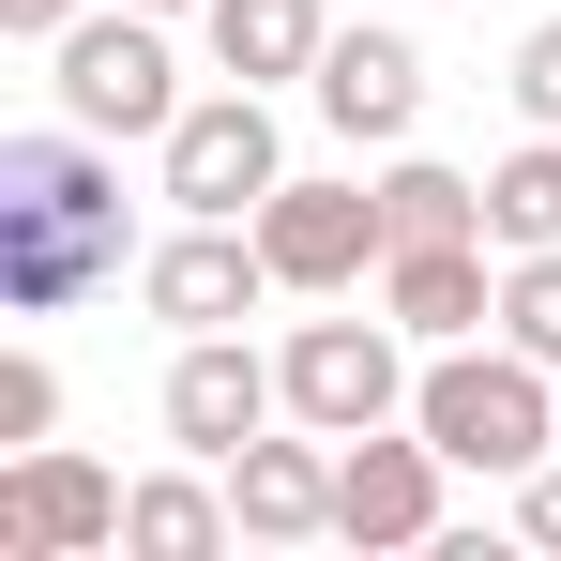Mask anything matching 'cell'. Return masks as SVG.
<instances>
[{
  "label": "cell",
  "instance_id": "7c38bea8",
  "mask_svg": "<svg viewBox=\"0 0 561 561\" xmlns=\"http://www.w3.org/2000/svg\"><path fill=\"white\" fill-rule=\"evenodd\" d=\"M379 319L394 334H425V350H456L501 319V274H485V243H394L379 259Z\"/></svg>",
  "mask_w": 561,
  "mask_h": 561
},
{
  "label": "cell",
  "instance_id": "6da1fadb",
  "mask_svg": "<svg viewBox=\"0 0 561 561\" xmlns=\"http://www.w3.org/2000/svg\"><path fill=\"white\" fill-rule=\"evenodd\" d=\"M122 274V168L77 137H0V304L15 319H61Z\"/></svg>",
  "mask_w": 561,
  "mask_h": 561
},
{
  "label": "cell",
  "instance_id": "ac0fdd59",
  "mask_svg": "<svg viewBox=\"0 0 561 561\" xmlns=\"http://www.w3.org/2000/svg\"><path fill=\"white\" fill-rule=\"evenodd\" d=\"M501 334H516L531 365H561V243H531V259L501 274Z\"/></svg>",
  "mask_w": 561,
  "mask_h": 561
},
{
  "label": "cell",
  "instance_id": "3957f363",
  "mask_svg": "<svg viewBox=\"0 0 561 561\" xmlns=\"http://www.w3.org/2000/svg\"><path fill=\"white\" fill-rule=\"evenodd\" d=\"M46 61H61V122H92V137H168L197 106L183 61H168V15H137V0L122 15H77Z\"/></svg>",
  "mask_w": 561,
  "mask_h": 561
},
{
  "label": "cell",
  "instance_id": "5bb4252c",
  "mask_svg": "<svg viewBox=\"0 0 561 561\" xmlns=\"http://www.w3.org/2000/svg\"><path fill=\"white\" fill-rule=\"evenodd\" d=\"M319 46H334V15H319V0H213V61H228L243 92L319 77Z\"/></svg>",
  "mask_w": 561,
  "mask_h": 561
},
{
  "label": "cell",
  "instance_id": "ffe728a7",
  "mask_svg": "<svg viewBox=\"0 0 561 561\" xmlns=\"http://www.w3.org/2000/svg\"><path fill=\"white\" fill-rule=\"evenodd\" d=\"M516 122H547V137H561V15L516 46Z\"/></svg>",
  "mask_w": 561,
  "mask_h": 561
},
{
  "label": "cell",
  "instance_id": "8fae6325",
  "mask_svg": "<svg viewBox=\"0 0 561 561\" xmlns=\"http://www.w3.org/2000/svg\"><path fill=\"white\" fill-rule=\"evenodd\" d=\"M319 122L394 152V137L425 122V61H410V31H334V46H319Z\"/></svg>",
  "mask_w": 561,
  "mask_h": 561
},
{
  "label": "cell",
  "instance_id": "7a4b0ae2",
  "mask_svg": "<svg viewBox=\"0 0 561 561\" xmlns=\"http://www.w3.org/2000/svg\"><path fill=\"white\" fill-rule=\"evenodd\" d=\"M410 425L440 440L456 470H547V440H561V394H547V365L501 334V350H440V365L410 379Z\"/></svg>",
  "mask_w": 561,
  "mask_h": 561
},
{
  "label": "cell",
  "instance_id": "8992f818",
  "mask_svg": "<svg viewBox=\"0 0 561 561\" xmlns=\"http://www.w3.org/2000/svg\"><path fill=\"white\" fill-rule=\"evenodd\" d=\"M122 501H137V485H106L92 456L31 440V456L0 470V561H77V547H122Z\"/></svg>",
  "mask_w": 561,
  "mask_h": 561
},
{
  "label": "cell",
  "instance_id": "52a82bcc",
  "mask_svg": "<svg viewBox=\"0 0 561 561\" xmlns=\"http://www.w3.org/2000/svg\"><path fill=\"white\" fill-rule=\"evenodd\" d=\"M259 259H274V288H350L365 259H394L379 183H274L259 197Z\"/></svg>",
  "mask_w": 561,
  "mask_h": 561
},
{
  "label": "cell",
  "instance_id": "2e32d148",
  "mask_svg": "<svg viewBox=\"0 0 561 561\" xmlns=\"http://www.w3.org/2000/svg\"><path fill=\"white\" fill-rule=\"evenodd\" d=\"M485 243H501V259L561 243V137H547V122H531V137H516V152L485 168Z\"/></svg>",
  "mask_w": 561,
  "mask_h": 561
},
{
  "label": "cell",
  "instance_id": "7402d4cb",
  "mask_svg": "<svg viewBox=\"0 0 561 561\" xmlns=\"http://www.w3.org/2000/svg\"><path fill=\"white\" fill-rule=\"evenodd\" d=\"M516 531H531V547H561V470H516Z\"/></svg>",
  "mask_w": 561,
  "mask_h": 561
},
{
  "label": "cell",
  "instance_id": "9a60e30c",
  "mask_svg": "<svg viewBox=\"0 0 561 561\" xmlns=\"http://www.w3.org/2000/svg\"><path fill=\"white\" fill-rule=\"evenodd\" d=\"M197 470H213V456H197ZM197 470H152V485L122 501V547H137V561H213L228 531H243L228 485H197Z\"/></svg>",
  "mask_w": 561,
  "mask_h": 561
},
{
  "label": "cell",
  "instance_id": "30bf717a",
  "mask_svg": "<svg viewBox=\"0 0 561 561\" xmlns=\"http://www.w3.org/2000/svg\"><path fill=\"white\" fill-rule=\"evenodd\" d=\"M274 410H288V365H259L243 334H183V365H168V440H183V456L228 470Z\"/></svg>",
  "mask_w": 561,
  "mask_h": 561
},
{
  "label": "cell",
  "instance_id": "d6986e66",
  "mask_svg": "<svg viewBox=\"0 0 561 561\" xmlns=\"http://www.w3.org/2000/svg\"><path fill=\"white\" fill-rule=\"evenodd\" d=\"M46 425H61V379H46V365H31V350H15V365H0V440L31 456Z\"/></svg>",
  "mask_w": 561,
  "mask_h": 561
},
{
  "label": "cell",
  "instance_id": "5b68a950",
  "mask_svg": "<svg viewBox=\"0 0 561 561\" xmlns=\"http://www.w3.org/2000/svg\"><path fill=\"white\" fill-rule=\"evenodd\" d=\"M274 183H288V152H274V106L243 92V77L168 122V197H183V213H243V228H259Z\"/></svg>",
  "mask_w": 561,
  "mask_h": 561
},
{
  "label": "cell",
  "instance_id": "e0dca14e",
  "mask_svg": "<svg viewBox=\"0 0 561 561\" xmlns=\"http://www.w3.org/2000/svg\"><path fill=\"white\" fill-rule=\"evenodd\" d=\"M379 228H394V243H485V183L394 152V168H379Z\"/></svg>",
  "mask_w": 561,
  "mask_h": 561
},
{
  "label": "cell",
  "instance_id": "9c48e42d",
  "mask_svg": "<svg viewBox=\"0 0 561 561\" xmlns=\"http://www.w3.org/2000/svg\"><path fill=\"white\" fill-rule=\"evenodd\" d=\"M137 288H152V319H183V334H243V304L274 288V259H259L243 213H183V243H152Z\"/></svg>",
  "mask_w": 561,
  "mask_h": 561
},
{
  "label": "cell",
  "instance_id": "4fadbf2b",
  "mask_svg": "<svg viewBox=\"0 0 561 561\" xmlns=\"http://www.w3.org/2000/svg\"><path fill=\"white\" fill-rule=\"evenodd\" d=\"M228 516L259 531V547H319L334 531V440L304 425V440H243L228 456Z\"/></svg>",
  "mask_w": 561,
  "mask_h": 561
},
{
  "label": "cell",
  "instance_id": "ba28073f",
  "mask_svg": "<svg viewBox=\"0 0 561 561\" xmlns=\"http://www.w3.org/2000/svg\"><path fill=\"white\" fill-rule=\"evenodd\" d=\"M440 440H425V425H410V440H394V425H365V440H334V531H350V547H425V531H440Z\"/></svg>",
  "mask_w": 561,
  "mask_h": 561
},
{
  "label": "cell",
  "instance_id": "603a6c76",
  "mask_svg": "<svg viewBox=\"0 0 561 561\" xmlns=\"http://www.w3.org/2000/svg\"><path fill=\"white\" fill-rule=\"evenodd\" d=\"M137 15H213V0H137Z\"/></svg>",
  "mask_w": 561,
  "mask_h": 561
},
{
  "label": "cell",
  "instance_id": "44dd1931",
  "mask_svg": "<svg viewBox=\"0 0 561 561\" xmlns=\"http://www.w3.org/2000/svg\"><path fill=\"white\" fill-rule=\"evenodd\" d=\"M77 15H92V0H0V31H15V46H61Z\"/></svg>",
  "mask_w": 561,
  "mask_h": 561
},
{
  "label": "cell",
  "instance_id": "277c9868",
  "mask_svg": "<svg viewBox=\"0 0 561 561\" xmlns=\"http://www.w3.org/2000/svg\"><path fill=\"white\" fill-rule=\"evenodd\" d=\"M274 365H288V425H319V440H365V425H394V410H410L394 319H304Z\"/></svg>",
  "mask_w": 561,
  "mask_h": 561
}]
</instances>
